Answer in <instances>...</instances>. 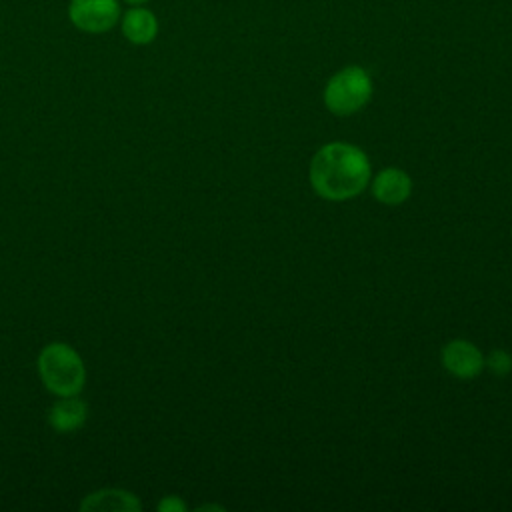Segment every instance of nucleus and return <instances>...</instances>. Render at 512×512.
I'll list each match as a JSON object with an SVG mask.
<instances>
[{"label": "nucleus", "instance_id": "1", "mask_svg": "<svg viewBox=\"0 0 512 512\" xmlns=\"http://www.w3.org/2000/svg\"><path fill=\"white\" fill-rule=\"evenodd\" d=\"M370 182L368 156L346 142L322 146L310 162V184L326 200H348L358 196Z\"/></svg>", "mask_w": 512, "mask_h": 512}, {"label": "nucleus", "instance_id": "10", "mask_svg": "<svg viewBox=\"0 0 512 512\" xmlns=\"http://www.w3.org/2000/svg\"><path fill=\"white\" fill-rule=\"evenodd\" d=\"M484 364H488V368L498 374V376H504L512 370V354L506 352V350H492L488 354V360H484Z\"/></svg>", "mask_w": 512, "mask_h": 512}, {"label": "nucleus", "instance_id": "6", "mask_svg": "<svg viewBox=\"0 0 512 512\" xmlns=\"http://www.w3.org/2000/svg\"><path fill=\"white\" fill-rule=\"evenodd\" d=\"M442 364L456 378H474L484 368V356L468 340H450L442 348Z\"/></svg>", "mask_w": 512, "mask_h": 512}, {"label": "nucleus", "instance_id": "5", "mask_svg": "<svg viewBox=\"0 0 512 512\" xmlns=\"http://www.w3.org/2000/svg\"><path fill=\"white\" fill-rule=\"evenodd\" d=\"M118 26L122 36L134 46L152 44L160 32L158 16L150 8H146V4L130 6L128 10H124Z\"/></svg>", "mask_w": 512, "mask_h": 512}, {"label": "nucleus", "instance_id": "12", "mask_svg": "<svg viewBox=\"0 0 512 512\" xmlns=\"http://www.w3.org/2000/svg\"><path fill=\"white\" fill-rule=\"evenodd\" d=\"M122 2H126L128 6H140V4H146L150 0H122Z\"/></svg>", "mask_w": 512, "mask_h": 512}, {"label": "nucleus", "instance_id": "11", "mask_svg": "<svg viewBox=\"0 0 512 512\" xmlns=\"http://www.w3.org/2000/svg\"><path fill=\"white\" fill-rule=\"evenodd\" d=\"M158 510H162V512H184L186 504L178 496H166L164 500L158 502Z\"/></svg>", "mask_w": 512, "mask_h": 512}, {"label": "nucleus", "instance_id": "7", "mask_svg": "<svg viewBox=\"0 0 512 512\" xmlns=\"http://www.w3.org/2000/svg\"><path fill=\"white\" fill-rule=\"evenodd\" d=\"M412 192L410 176L400 168H384L372 182V194L376 200L388 206H398L408 200Z\"/></svg>", "mask_w": 512, "mask_h": 512}, {"label": "nucleus", "instance_id": "3", "mask_svg": "<svg viewBox=\"0 0 512 512\" xmlns=\"http://www.w3.org/2000/svg\"><path fill=\"white\" fill-rule=\"evenodd\" d=\"M38 372L44 386L56 396L78 394L84 386V364L74 348L64 342H52L38 356Z\"/></svg>", "mask_w": 512, "mask_h": 512}, {"label": "nucleus", "instance_id": "2", "mask_svg": "<svg viewBox=\"0 0 512 512\" xmlns=\"http://www.w3.org/2000/svg\"><path fill=\"white\" fill-rule=\"evenodd\" d=\"M374 94V82L368 70L350 64L334 72L322 92L324 106L336 116H352L360 112Z\"/></svg>", "mask_w": 512, "mask_h": 512}, {"label": "nucleus", "instance_id": "9", "mask_svg": "<svg viewBox=\"0 0 512 512\" xmlns=\"http://www.w3.org/2000/svg\"><path fill=\"white\" fill-rule=\"evenodd\" d=\"M84 420L86 404L80 398H76V394L60 396V400H56L48 410V422L58 432H74L84 424Z\"/></svg>", "mask_w": 512, "mask_h": 512}, {"label": "nucleus", "instance_id": "4", "mask_svg": "<svg viewBox=\"0 0 512 512\" xmlns=\"http://www.w3.org/2000/svg\"><path fill=\"white\" fill-rule=\"evenodd\" d=\"M66 14L76 30L104 34L120 22L122 8L120 0H70Z\"/></svg>", "mask_w": 512, "mask_h": 512}, {"label": "nucleus", "instance_id": "8", "mask_svg": "<svg viewBox=\"0 0 512 512\" xmlns=\"http://www.w3.org/2000/svg\"><path fill=\"white\" fill-rule=\"evenodd\" d=\"M80 510H86V512H136V510H140V502L134 494H130L126 490L106 488V490L88 494L82 500Z\"/></svg>", "mask_w": 512, "mask_h": 512}]
</instances>
